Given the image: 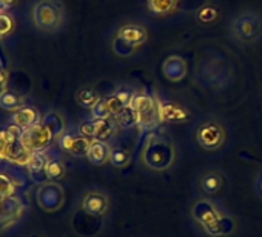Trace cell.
Returning <instances> with one entry per match:
<instances>
[{"instance_id":"obj_1","label":"cell","mask_w":262,"mask_h":237,"mask_svg":"<svg viewBox=\"0 0 262 237\" xmlns=\"http://www.w3.org/2000/svg\"><path fill=\"white\" fill-rule=\"evenodd\" d=\"M228 34L237 45L247 46L262 40V14L253 10H244L234 14L228 23Z\"/></svg>"},{"instance_id":"obj_2","label":"cell","mask_w":262,"mask_h":237,"mask_svg":"<svg viewBox=\"0 0 262 237\" xmlns=\"http://www.w3.org/2000/svg\"><path fill=\"white\" fill-rule=\"evenodd\" d=\"M34 27L47 34L60 31L67 23V11L60 0H36L31 7Z\"/></svg>"},{"instance_id":"obj_3","label":"cell","mask_w":262,"mask_h":237,"mask_svg":"<svg viewBox=\"0 0 262 237\" xmlns=\"http://www.w3.org/2000/svg\"><path fill=\"white\" fill-rule=\"evenodd\" d=\"M141 159H142V163L148 167L150 170L165 171L174 163L176 150H174V145L167 137L151 133L145 140Z\"/></svg>"},{"instance_id":"obj_4","label":"cell","mask_w":262,"mask_h":237,"mask_svg":"<svg viewBox=\"0 0 262 237\" xmlns=\"http://www.w3.org/2000/svg\"><path fill=\"white\" fill-rule=\"evenodd\" d=\"M129 106L138 117V128L142 131H155L159 122L158 97L150 92H135Z\"/></svg>"},{"instance_id":"obj_5","label":"cell","mask_w":262,"mask_h":237,"mask_svg":"<svg viewBox=\"0 0 262 237\" xmlns=\"http://www.w3.org/2000/svg\"><path fill=\"white\" fill-rule=\"evenodd\" d=\"M20 128L11 125L0 131V159H7L17 165H27L30 159V151L22 144Z\"/></svg>"},{"instance_id":"obj_6","label":"cell","mask_w":262,"mask_h":237,"mask_svg":"<svg viewBox=\"0 0 262 237\" xmlns=\"http://www.w3.org/2000/svg\"><path fill=\"white\" fill-rule=\"evenodd\" d=\"M227 140L225 127L217 121V118H205L202 121L196 130V142L201 148L207 151H216L224 147Z\"/></svg>"},{"instance_id":"obj_7","label":"cell","mask_w":262,"mask_h":237,"mask_svg":"<svg viewBox=\"0 0 262 237\" xmlns=\"http://www.w3.org/2000/svg\"><path fill=\"white\" fill-rule=\"evenodd\" d=\"M77 130L80 134H83L91 140L108 142L119 133L120 127L114 117H108V118H90V121L82 122Z\"/></svg>"},{"instance_id":"obj_8","label":"cell","mask_w":262,"mask_h":237,"mask_svg":"<svg viewBox=\"0 0 262 237\" xmlns=\"http://www.w3.org/2000/svg\"><path fill=\"white\" fill-rule=\"evenodd\" d=\"M113 37L138 53L148 42V30L144 23L139 22H125L116 30Z\"/></svg>"},{"instance_id":"obj_9","label":"cell","mask_w":262,"mask_h":237,"mask_svg":"<svg viewBox=\"0 0 262 237\" xmlns=\"http://www.w3.org/2000/svg\"><path fill=\"white\" fill-rule=\"evenodd\" d=\"M54 140H56L54 134L51 133V130L42 121L37 125L22 131V144L25 145V148L30 153L45 151L47 148L51 147V144Z\"/></svg>"},{"instance_id":"obj_10","label":"cell","mask_w":262,"mask_h":237,"mask_svg":"<svg viewBox=\"0 0 262 237\" xmlns=\"http://www.w3.org/2000/svg\"><path fill=\"white\" fill-rule=\"evenodd\" d=\"M91 139L85 137L83 134L77 131H65L59 139H57V144H59V148L70 154V156H74V157H86L88 154V150L91 147Z\"/></svg>"},{"instance_id":"obj_11","label":"cell","mask_w":262,"mask_h":237,"mask_svg":"<svg viewBox=\"0 0 262 237\" xmlns=\"http://www.w3.org/2000/svg\"><path fill=\"white\" fill-rule=\"evenodd\" d=\"M158 108H159V122L161 124H184L188 121V111L173 100L159 99L158 97Z\"/></svg>"},{"instance_id":"obj_12","label":"cell","mask_w":262,"mask_h":237,"mask_svg":"<svg viewBox=\"0 0 262 237\" xmlns=\"http://www.w3.org/2000/svg\"><path fill=\"white\" fill-rule=\"evenodd\" d=\"M225 212L217 208L213 202L207 200V199H201L196 200L194 205L191 206V217L202 225V228L211 225L213 222H216L219 217H222Z\"/></svg>"},{"instance_id":"obj_13","label":"cell","mask_w":262,"mask_h":237,"mask_svg":"<svg viewBox=\"0 0 262 237\" xmlns=\"http://www.w3.org/2000/svg\"><path fill=\"white\" fill-rule=\"evenodd\" d=\"M187 73H188L187 60L178 54L168 56L162 63V74L170 82H174V83L182 82L187 77Z\"/></svg>"},{"instance_id":"obj_14","label":"cell","mask_w":262,"mask_h":237,"mask_svg":"<svg viewBox=\"0 0 262 237\" xmlns=\"http://www.w3.org/2000/svg\"><path fill=\"white\" fill-rule=\"evenodd\" d=\"M110 200L100 191H88L82 199V209L94 217H100L108 211Z\"/></svg>"},{"instance_id":"obj_15","label":"cell","mask_w":262,"mask_h":237,"mask_svg":"<svg viewBox=\"0 0 262 237\" xmlns=\"http://www.w3.org/2000/svg\"><path fill=\"white\" fill-rule=\"evenodd\" d=\"M135 92H136V91H133V89L128 88V86H120V88H117L114 92L105 96L103 100H105V103H106V106H108V109H110V114L114 117V115L119 114L123 108L129 106L131 99H133Z\"/></svg>"},{"instance_id":"obj_16","label":"cell","mask_w":262,"mask_h":237,"mask_svg":"<svg viewBox=\"0 0 262 237\" xmlns=\"http://www.w3.org/2000/svg\"><path fill=\"white\" fill-rule=\"evenodd\" d=\"M42 121L40 112L37 111V108L25 105L20 106L19 109L13 111L11 114V125L20 128V130H28L34 125H37Z\"/></svg>"},{"instance_id":"obj_17","label":"cell","mask_w":262,"mask_h":237,"mask_svg":"<svg viewBox=\"0 0 262 237\" xmlns=\"http://www.w3.org/2000/svg\"><path fill=\"white\" fill-rule=\"evenodd\" d=\"M39 203L45 208V209H57L62 202H63V191L57 183H47L39 189L37 194Z\"/></svg>"},{"instance_id":"obj_18","label":"cell","mask_w":262,"mask_h":237,"mask_svg":"<svg viewBox=\"0 0 262 237\" xmlns=\"http://www.w3.org/2000/svg\"><path fill=\"white\" fill-rule=\"evenodd\" d=\"M181 0H145V8L150 16L165 19L173 16L179 8Z\"/></svg>"},{"instance_id":"obj_19","label":"cell","mask_w":262,"mask_h":237,"mask_svg":"<svg viewBox=\"0 0 262 237\" xmlns=\"http://www.w3.org/2000/svg\"><path fill=\"white\" fill-rule=\"evenodd\" d=\"M110 154H111V147L108 145V142L93 140L86 157L93 165L100 167V165H105L106 162H110Z\"/></svg>"},{"instance_id":"obj_20","label":"cell","mask_w":262,"mask_h":237,"mask_svg":"<svg viewBox=\"0 0 262 237\" xmlns=\"http://www.w3.org/2000/svg\"><path fill=\"white\" fill-rule=\"evenodd\" d=\"M236 228V223L234 220L228 216V214H224L222 217H219L216 222H213L211 225L205 226V232L208 235H213V237H222V235H228L234 231Z\"/></svg>"},{"instance_id":"obj_21","label":"cell","mask_w":262,"mask_h":237,"mask_svg":"<svg viewBox=\"0 0 262 237\" xmlns=\"http://www.w3.org/2000/svg\"><path fill=\"white\" fill-rule=\"evenodd\" d=\"M48 157L50 156H47L45 151H34L30 154V159L27 162V168H28L30 174L36 179L34 182H37V177H45V167H47Z\"/></svg>"},{"instance_id":"obj_22","label":"cell","mask_w":262,"mask_h":237,"mask_svg":"<svg viewBox=\"0 0 262 237\" xmlns=\"http://www.w3.org/2000/svg\"><path fill=\"white\" fill-rule=\"evenodd\" d=\"M202 77L211 83H219V79L227 80V68L216 60H208L204 63V69H202Z\"/></svg>"},{"instance_id":"obj_23","label":"cell","mask_w":262,"mask_h":237,"mask_svg":"<svg viewBox=\"0 0 262 237\" xmlns=\"http://www.w3.org/2000/svg\"><path fill=\"white\" fill-rule=\"evenodd\" d=\"M20 211H22V205H20L19 199H16L14 196L5 197L2 202H0V222L19 216Z\"/></svg>"},{"instance_id":"obj_24","label":"cell","mask_w":262,"mask_h":237,"mask_svg":"<svg viewBox=\"0 0 262 237\" xmlns=\"http://www.w3.org/2000/svg\"><path fill=\"white\" fill-rule=\"evenodd\" d=\"M224 179L217 173H207L201 179V188L207 196H214L222 189Z\"/></svg>"},{"instance_id":"obj_25","label":"cell","mask_w":262,"mask_h":237,"mask_svg":"<svg viewBox=\"0 0 262 237\" xmlns=\"http://www.w3.org/2000/svg\"><path fill=\"white\" fill-rule=\"evenodd\" d=\"M99 100H100V94L94 88H91V86H83V88H80L76 92V102L82 108L91 109Z\"/></svg>"},{"instance_id":"obj_26","label":"cell","mask_w":262,"mask_h":237,"mask_svg":"<svg viewBox=\"0 0 262 237\" xmlns=\"http://www.w3.org/2000/svg\"><path fill=\"white\" fill-rule=\"evenodd\" d=\"M42 122L51 130V133L54 134L56 140L67 131L65 130V121H63V117L59 114V112H48L45 117H42Z\"/></svg>"},{"instance_id":"obj_27","label":"cell","mask_w":262,"mask_h":237,"mask_svg":"<svg viewBox=\"0 0 262 237\" xmlns=\"http://www.w3.org/2000/svg\"><path fill=\"white\" fill-rule=\"evenodd\" d=\"M65 176V163L59 157H48L47 167H45V177L47 180H59Z\"/></svg>"},{"instance_id":"obj_28","label":"cell","mask_w":262,"mask_h":237,"mask_svg":"<svg viewBox=\"0 0 262 237\" xmlns=\"http://www.w3.org/2000/svg\"><path fill=\"white\" fill-rule=\"evenodd\" d=\"M221 13H219V8L216 5H204L201 7L198 11H196V20L202 25H211L214 23L217 19H219Z\"/></svg>"},{"instance_id":"obj_29","label":"cell","mask_w":262,"mask_h":237,"mask_svg":"<svg viewBox=\"0 0 262 237\" xmlns=\"http://www.w3.org/2000/svg\"><path fill=\"white\" fill-rule=\"evenodd\" d=\"M22 106V97L11 91V89H5L2 94H0V108L5 111H16Z\"/></svg>"},{"instance_id":"obj_30","label":"cell","mask_w":262,"mask_h":237,"mask_svg":"<svg viewBox=\"0 0 262 237\" xmlns=\"http://www.w3.org/2000/svg\"><path fill=\"white\" fill-rule=\"evenodd\" d=\"M114 118H116V122L119 124L120 130L122 128L128 130V128L138 127V117H136V114H135V111H133V108H131V106L123 108L119 114L114 115Z\"/></svg>"},{"instance_id":"obj_31","label":"cell","mask_w":262,"mask_h":237,"mask_svg":"<svg viewBox=\"0 0 262 237\" xmlns=\"http://www.w3.org/2000/svg\"><path fill=\"white\" fill-rule=\"evenodd\" d=\"M131 160V153L123 147H111L110 163L116 168H125Z\"/></svg>"},{"instance_id":"obj_32","label":"cell","mask_w":262,"mask_h":237,"mask_svg":"<svg viewBox=\"0 0 262 237\" xmlns=\"http://www.w3.org/2000/svg\"><path fill=\"white\" fill-rule=\"evenodd\" d=\"M16 30V20L10 13H0V37H8Z\"/></svg>"},{"instance_id":"obj_33","label":"cell","mask_w":262,"mask_h":237,"mask_svg":"<svg viewBox=\"0 0 262 237\" xmlns=\"http://www.w3.org/2000/svg\"><path fill=\"white\" fill-rule=\"evenodd\" d=\"M111 50H113V53L117 56V57H131V56H135L136 53L131 50V48H128L126 45H123L120 40H117L116 37H113V40H111Z\"/></svg>"},{"instance_id":"obj_34","label":"cell","mask_w":262,"mask_h":237,"mask_svg":"<svg viewBox=\"0 0 262 237\" xmlns=\"http://www.w3.org/2000/svg\"><path fill=\"white\" fill-rule=\"evenodd\" d=\"M90 111H91V118H108V117H113L110 114V109H108L103 97H100V100Z\"/></svg>"},{"instance_id":"obj_35","label":"cell","mask_w":262,"mask_h":237,"mask_svg":"<svg viewBox=\"0 0 262 237\" xmlns=\"http://www.w3.org/2000/svg\"><path fill=\"white\" fill-rule=\"evenodd\" d=\"M20 4V0H0V13H10L17 5Z\"/></svg>"},{"instance_id":"obj_36","label":"cell","mask_w":262,"mask_h":237,"mask_svg":"<svg viewBox=\"0 0 262 237\" xmlns=\"http://www.w3.org/2000/svg\"><path fill=\"white\" fill-rule=\"evenodd\" d=\"M7 85H8V73L2 65H0V94L7 89Z\"/></svg>"},{"instance_id":"obj_37","label":"cell","mask_w":262,"mask_h":237,"mask_svg":"<svg viewBox=\"0 0 262 237\" xmlns=\"http://www.w3.org/2000/svg\"><path fill=\"white\" fill-rule=\"evenodd\" d=\"M257 189H259V193H260V196H262V174H260V177H259V180H257Z\"/></svg>"},{"instance_id":"obj_38","label":"cell","mask_w":262,"mask_h":237,"mask_svg":"<svg viewBox=\"0 0 262 237\" xmlns=\"http://www.w3.org/2000/svg\"><path fill=\"white\" fill-rule=\"evenodd\" d=\"M4 199H5V197H4V196H2V194H0V202H2V200H4Z\"/></svg>"}]
</instances>
